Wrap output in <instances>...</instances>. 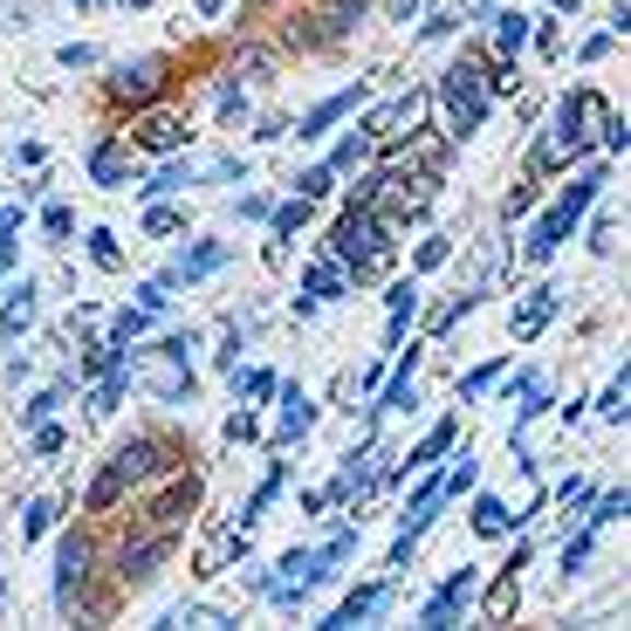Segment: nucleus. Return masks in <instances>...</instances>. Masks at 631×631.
I'll use <instances>...</instances> for the list:
<instances>
[{"label":"nucleus","instance_id":"47","mask_svg":"<svg viewBox=\"0 0 631 631\" xmlns=\"http://www.w3.org/2000/svg\"><path fill=\"white\" fill-rule=\"evenodd\" d=\"M28 433H35L28 446L42 453V460H48V453H62V446H69V433H62V425H56V419H42V425H28Z\"/></svg>","mask_w":631,"mask_h":631},{"label":"nucleus","instance_id":"60","mask_svg":"<svg viewBox=\"0 0 631 631\" xmlns=\"http://www.w3.org/2000/svg\"><path fill=\"white\" fill-rule=\"evenodd\" d=\"M406 14H419V0H392V21H406Z\"/></svg>","mask_w":631,"mask_h":631},{"label":"nucleus","instance_id":"14","mask_svg":"<svg viewBox=\"0 0 631 631\" xmlns=\"http://www.w3.org/2000/svg\"><path fill=\"white\" fill-rule=\"evenodd\" d=\"M557 309H563V289H557V282L528 289V295H522V309H515V323H509L515 343H536V337L549 330V316H557Z\"/></svg>","mask_w":631,"mask_h":631},{"label":"nucleus","instance_id":"3","mask_svg":"<svg viewBox=\"0 0 631 631\" xmlns=\"http://www.w3.org/2000/svg\"><path fill=\"white\" fill-rule=\"evenodd\" d=\"M481 56H488V48H474V56H460L453 69H440V83H433V104L446 110L440 131H446L453 144H467V138L488 124V110H494V96H488V83H481Z\"/></svg>","mask_w":631,"mask_h":631},{"label":"nucleus","instance_id":"12","mask_svg":"<svg viewBox=\"0 0 631 631\" xmlns=\"http://www.w3.org/2000/svg\"><path fill=\"white\" fill-rule=\"evenodd\" d=\"M364 96H371L364 83H350V90H337V96H323L316 110H302V117H295V144H316V138H330V124H343L350 110L364 104Z\"/></svg>","mask_w":631,"mask_h":631},{"label":"nucleus","instance_id":"25","mask_svg":"<svg viewBox=\"0 0 631 631\" xmlns=\"http://www.w3.org/2000/svg\"><path fill=\"white\" fill-rule=\"evenodd\" d=\"M124 392H131V371H110V377H96V392H90V419H110L117 406H124Z\"/></svg>","mask_w":631,"mask_h":631},{"label":"nucleus","instance_id":"38","mask_svg":"<svg viewBox=\"0 0 631 631\" xmlns=\"http://www.w3.org/2000/svg\"><path fill=\"white\" fill-rule=\"evenodd\" d=\"M624 515H631V494H618V488H611V494H591V515H584V522H591V528H604V522H624Z\"/></svg>","mask_w":631,"mask_h":631},{"label":"nucleus","instance_id":"10","mask_svg":"<svg viewBox=\"0 0 631 631\" xmlns=\"http://www.w3.org/2000/svg\"><path fill=\"white\" fill-rule=\"evenodd\" d=\"M522 570H528V542H515L509 563L494 570V584H488V597H481V624H509V618H515V604H522Z\"/></svg>","mask_w":631,"mask_h":631},{"label":"nucleus","instance_id":"4","mask_svg":"<svg viewBox=\"0 0 631 631\" xmlns=\"http://www.w3.org/2000/svg\"><path fill=\"white\" fill-rule=\"evenodd\" d=\"M398 247V226L377 213V207H343L337 234H330V255L337 261H364V255H392Z\"/></svg>","mask_w":631,"mask_h":631},{"label":"nucleus","instance_id":"36","mask_svg":"<svg viewBox=\"0 0 631 631\" xmlns=\"http://www.w3.org/2000/svg\"><path fill=\"white\" fill-rule=\"evenodd\" d=\"M144 323H151V309H117V316H110V343L131 350V343L144 337Z\"/></svg>","mask_w":631,"mask_h":631},{"label":"nucleus","instance_id":"42","mask_svg":"<svg viewBox=\"0 0 631 631\" xmlns=\"http://www.w3.org/2000/svg\"><path fill=\"white\" fill-rule=\"evenodd\" d=\"M274 385H282L274 371H241V398H247V406H268V398H274Z\"/></svg>","mask_w":631,"mask_h":631},{"label":"nucleus","instance_id":"30","mask_svg":"<svg viewBox=\"0 0 631 631\" xmlns=\"http://www.w3.org/2000/svg\"><path fill=\"white\" fill-rule=\"evenodd\" d=\"M597 557V528L584 522V528H576V536L563 542V576H584V563Z\"/></svg>","mask_w":631,"mask_h":631},{"label":"nucleus","instance_id":"57","mask_svg":"<svg viewBox=\"0 0 631 631\" xmlns=\"http://www.w3.org/2000/svg\"><path fill=\"white\" fill-rule=\"evenodd\" d=\"M241 104H247L241 83H226V90H220V117H241Z\"/></svg>","mask_w":631,"mask_h":631},{"label":"nucleus","instance_id":"39","mask_svg":"<svg viewBox=\"0 0 631 631\" xmlns=\"http://www.w3.org/2000/svg\"><path fill=\"white\" fill-rule=\"evenodd\" d=\"M330 192H337V172H330V165L295 172V199H330Z\"/></svg>","mask_w":631,"mask_h":631},{"label":"nucleus","instance_id":"1","mask_svg":"<svg viewBox=\"0 0 631 631\" xmlns=\"http://www.w3.org/2000/svg\"><path fill=\"white\" fill-rule=\"evenodd\" d=\"M611 124V104H604L597 90H576L557 104V117H549V131L536 138V151H528V179H549V172H570V159H584V151L597 144V131Z\"/></svg>","mask_w":631,"mask_h":631},{"label":"nucleus","instance_id":"9","mask_svg":"<svg viewBox=\"0 0 631 631\" xmlns=\"http://www.w3.org/2000/svg\"><path fill=\"white\" fill-rule=\"evenodd\" d=\"M474 591H481V570H474V563H460V570H453V576H446V584H440L433 597L419 604V624H425V631H440V624H453V618H467Z\"/></svg>","mask_w":631,"mask_h":631},{"label":"nucleus","instance_id":"55","mask_svg":"<svg viewBox=\"0 0 631 631\" xmlns=\"http://www.w3.org/2000/svg\"><path fill=\"white\" fill-rule=\"evenodd\" d=\"M611 42H618L611 28H604V35H591L584 48H576V62H604V56H611Z\"/></svg>","mask_w":631,"mask_h":631},{"label":"nucleus","instance_id":"24","mask_svg":"<svg viewBox=\"0 0 631 631\" xmlns=\"http://www.w3.org/2000/svg\"><path fill=\"white\" fill-rule=\"evenodd\" d=\"M474 536H488V542H501V536H509V528H515V515H509V501H501V494H474Z\"/></svg>","mask_w":631,"mask_h":631},{"label":"nucleus","instance_id":"59","mask_svg":"<svg viewBox=\"0 0 631 631\" xmlns=\"http://www.w3.org/2000/svg\"><path fill=\"white\" fill-rule=\"evenodd\" d=\"M192 8H199V21H220V14H226V0H192Z\"/></svg>","mask_w":631,"mask_h":631},{"label":"nucleus","instance_id":"61","mask_svg":"<svg viewBox=\"0 0 631 631\" xmlns=\"http://www.w3.org/2000/svg\"><path fill=\"white\" fill-rule=\"evenodd\" d=\"M124 8H151V0H124Z\"/></svg>","mask_w":631,"mask_h":631},{"label":"nucleus","instance_id":"52","mask_svg":"<svg viewBox=\"0 0 631 631\" xmlns=\"http://www.w3.org/2000/svg\"><path fill=\"white\" fill-rule=\"evenodd\" d=\"M56 62H62V69H90V62H96V48H90V42H62V48H56Z\"/></svg>","mask_w":631,"mask_h":631},{"label":"nucleus","instance_id":"16","mask_svg":"<svg viewBox=\"0 0 631 631\" xmlns=\"http://www.w3.org/2000/svg\"><path fill=\"white\" fill-rule=\"evenodd\" d=\"M494 21V28H488V56H522V48H528V28H536V14H522V8H494L488 14Z\"/></svg>","mask_w":631,"mask_h":631},{"label":"nucleus","instance_id":"62","mask_svg":"<svg viewBox=\"0 0 631 631\" xmlns=\"http://www.w3.org/2000/svg\"><path fill=\"white\" fill-rule=\"evenodd\" d=\"M557 8H576V0H557Z\"/></svg>","mask_w":631,"mask_h":631},{"label":"nucleus","instance_id":"49","mask_svg":"<svg viewBox=\"0 0 631 631\" xmlns=\"http://www.w3.org/2000/svg\"><path fill=\"white\" fill-rule=\"evenodd\" d=\"M144 234H186V213L179 207H151L144 213Z\"/></svg>","mask_w":631,"mask_h":631},{"label":"nucleus","instance_id":"15","mask_svg":"<svg viewBox=\"0 0 631 631\" xmlns=\"http://www.w3.org/2000/svg\"><path fill=\"white\" fill-rule=\"evenodd\" d=\"M453 440H460V419H440L433 433H425V440H419V446L406 453V460L392 467V481H406V474H425V467H440L446 453H453Z\"/></svg>","mask_w":631,"mask_h":631},{"label":"nucleus","instance_id":"17","mask_svg":"<svg viewBox=\"0 0 631 631\" xmlns=\"http://www.w3.org/2000/svg\"><path fill=\"white\" fill-rule=\"evenodd\" d=\"M576 234V220L563 213V207H549L536 226H528V241H522V261H549V255H557V247Z\"/></svg>","mask_w":631,"mask_h":631},{"label":"nucleus","instance_id":"56","mask_svg":"<svg viewBox=\"0 0 631 631\" xmlns=\"http://www.w3.org/2000/svg\"><path fill=\"white\" fill-rule=\"evenodd\" d=\"M234 213H241V220H268V199H261V192H241Z\"/></svg>","mask_w":631,"mask_h":631},{"label":"nucleus","instance_id":"44","mask_svg":"<svg viewBox=\"0 0 631 631\" xmlns=\"http://www.w3.org/2000/svg\"><path fill=\"white\" fill-rule=\"evenodd\" d=\"M536 186H542V179H522L509 199H501V220H528V213H536Z\"/></svg>","mask_w":631,"mask_h":631},{"label":"nucleus","instance_id":"31","mask_svg":"<svg viewBox=\"0 0 631 631\" xmlns=\"http://www.w3.org/2000/svg\"><path fill=\"white\" fill-rule=\"evenodd\" d=\"M186 186H192V165H159L138 192H144V199H165V192H186Z\"/></svg>","mask_w":631,"mask_h":631},{"label":"nucleus","instance_id":"27","mask_svg":"<svg viewBox=\"0 0 631 631\" xmlns=\"http://www.w3.org/2000/svg\"><path fill=\"white\" fill-rule=\"evenodd\" d=\"M274 494H282V467H268V481H261V488H255V494H247L241 509H234V522H241V528H255V522H261V509H268Z\"/></svg>","mask_w":631,"mask_h":631},{"label":"nucleus","instance_id":"20","mask_svg":"<svg viewBox=\"0 0 631 631\" xmlns=\"http://www.w3.org/2000/svg\"><path fill=\"white\" fill-rule=\"evenodd\" d=\"M385 309H392V323H385V350H398V343H406V323L419 316V282H412V274L385 289Z\"/></svg>","mask_w":631,"mask_h":631},{"label":"nucleus","instance_id":"43","mask_svg":"<svg viewBox=\"0 0 631 631\" xmlns=\"http://www.w3.org/2000/svg\"><path fill=\"white\" fill-rule=\"evenodd\" d=\"M528 42H536L542 56L557 62V56H563V28H557V14H536V28H528Z\"/></svg>","mask_w":631,"mask_h":631},{"label":"nucleus","instance_id":"26","mask_svg":"<svg viewBox=\"0 0 631 631\" xmlns=\"http://www.w3.org/2000/svg\"><path fill=\"white\" fill-rule=\"evenodd\" d=\"M364 159H371V131L358 124V131H350V138H337V151H330V159H323V165H330L337 179H343V172H358Z\"/></svg>","mask_w":631,"mask_h":631},{"label":"nucleus","instance_id":"8","mask_svg":"<svg viewBox=\"0 0 631 631\" xmlns=\"http://www.w3.org/2000/svg\"><path fill=\"white\" fill-rule=\"evenodd\" d=\"M199 509V474L192 467H179V474H165V488L144 501V515H138V528H186V515Z\"/></svg>","mask_w":631,"mask_h":631},{"label":"nucleus","instance_id":"18","mask_svg":"<svg viewBox=\"0 0 631 631\" xmlns=\"http://www.w3.org/2000/svg\"><path fill=\"white\" fill-rule=\"evenodd\" d=\"M385 604H392V584H358V591H350V597H343V604H337V611L323 618V624H330V631H350V624L377 618V611H385Z\"/></svg>","mask_w":631,"mask_h":631},{"label":"nucleus","instance_id":"58","mask_svg":"<svg viewBox=\"0 0 631 631\" xmlns=\"http://www.w3.org/2000/svg\"><path fill=\"white\" fill-rule=\"evenodd\" d=\"M21 234V207H0V241H14Z\"/></svg>","mask_w":631,"mask_h":631},{"label":"nucleus","instance_id":"34","mask_svg":"<svg viewBox=\"0 0 631 631\" xmlns=\"http://www.w3.org/2000/svg\"><path fill=\"white\" fill-rule=\"evenodd\" d=\"M69 398V385H42L28 406H21V425H42V419H56V406Z\"/></svg>","mask_w":631,"mask_h":631},{"label":"nucleus","instance_id":"28","mask_svg":"<svg viewBox=\"0 0 631 631\" xmlns=\"http://www.w3.org/2000/svg\"><path fill=\"white\" fill-rule=\"evenodd\" d=\"M302 289L323 302V295H343V289H350V274H343V261H316L309 274H302Z\"/></svg>","mask_w":631,"mask_h":631},{"label":"nucleus","instance_id":"21","mask_svg":"<svg viewBox=\"0 0 631 631\" xmlns=\"http://www.w3.org/2000/svg\"><path fill=\"white\" fill-rule=\"evenodd\" d=\"M28 323H35V282H14L8 302H0V343H14Z\"/></svg>","mask_w":631,"mask_h":631},{"label":"nucleus","instance_id":"11","mask_svg":"<svg viewBox=\"0 0 631 631\" xmlns=\"http://www.w3.org/2000/svg\"><path fill=\"white\" fill-rule=\"evenodd\" d=\"M165 75H172L165 56H138V62H124L110 75V96H117V104H151V96L165 90Z\"/></svg>","mask_w":631,"mask_h":631},{"label":"nucleus","instance_id":"19","mask_svg":"<svg viewBox=\"0 0 631 631\" xmlns=\"http://www.w3.org/2000/svg\"><path fill=\"white\" fill-rule=\"evenodd\" d=\"M226 268V241H192L179 261L165 268V282H207V274H220Z\"/></svg>","mask_w":631,"mask_h":631},{"label":"nucleus","instance_id":"41","mask_svg":"<svg viewBox=\"0 0 631 631\" xmlns=\"http://www.w3.org/2000/svg\"><path fill=\"white\" fill-rule=\"evenodd\" d=\"M192 350H199V337H192V330H179V337H165V343H151V358H165L172 371H186V358H192Z\"/></svg>","mask_w":631,"mask_h":631},{"label":"nucleus","instance_id":"54","mask_svg":"<svg viewBox=\"0 0 631 631\" xmlns=\"http://www.w3.org/2000/svg\"><path fill=\"white\" fill-rule=\"evenodd\" d=\"M584 234H591V247H597V255H611V234H618V226H611V213H591V226H584Z\"/></svg>","mask_w":631,"mask_h":631},{"label":"nucleus","instance_id":"5","mask_svg":"<svg viewBox=\"0 0 631 631\" xmlns=\"http://www.w3.org/2000/svg\"><path fill=\"white\" fill-rule=\"evenodd\" d=\"M90 570H96V549H90V536H62V549H56V611H62V618H75V611H83Z\"/></svg>","mask_w":631,"mask_h":631},{"label":"nucleus","instance_id":"53","mask_svg":"<svg viewBox=\"0 0 631 631\" xmlns=\"http://www.w3.org/2000/svg\"><path fill=\"white\" fill-rule=\"evenodd\" d=\"M165 289H172V282H165V274H159V282H138V309H151V316H159V309H165V302H172Z\"/></svg>","mask_w":631,"mask_h":631},{"label":"nucleus","instance_id":"13","mask_svg":"<svg viewBox=\"0 0 631 631\" xmlns=\"http://www.w3.org/2000/svg\"><path fill=\"white\" fill-rule=\"evenodd\" d=\"M274 398H282V419H274V453H282V446H295V440H309L316 398L302 392V385H274Z\"/></svg>","mask_w":631,"mask_h":631},{"label":"nucleus","instance_id":"40","mask_svg":"<svg viewBox=\"0 0 631 631\" xmlns=\"http://www.w3.org/2000/svg\"><path fill=\"white\" fill-rule=\"evenodd\" d=\"M83 241H90V261H96V268H124V247H117L110 226H90Z\"/></svg>","mask_w":631,"mask_h":631},{"label":"nucleus","instance_id":"46","mask_svg":"<svg viewBox=\"0 0 631 631\" xmlns=\"http://www.w3.org/2000/svg\"><path fill=\"white\" fill-rule=\"evenodd\" d=\"M42 234H48V241H69V234H75V213L62 207V199H56V207H42Z\"/></svg>","mask_w":631,"mask_h":631},{"label":"nucleus","instance_id":"32","mask_svg":"<svg viewBox=\"0 0 631 631\" xmlns=\"http://www.w3.org/2000/svg\"><path fill=\"white\" fill-rule=\"evenodd\" d=\"M624 412H631V377L618 371L611 385H604V398H597V419H611V425H624Z\"/></svg>","mask_w":631,"mask_h":631},{"label":"nucleus","instance_id":"6","mask_svg":"<svg viewBox=\"0 0 631 631\" xmlns=\"http://www.w3.org/2000/svg\"><path fill=\"white\" fill-rule=\"evenodd\" d=\"M186 138H192V124L172 104H138L131 131H124V144H138V151H186Z\"/></svg>","mask_w":631,"mask_h":631},{"label":"nucleus","instance_id":"7","mask_svg":"<svg viewBox=\"0 0 631 631\" xmlns=\"http://www.w3.org/2000/svg\"><path fill=\"white\" fill-rule=\"evenodd\" d=\"M172 549H179V528H144L138 542H124V549H117V584H124V591L151 584V576H159V563L172 557Z\"/></svg>","mask_w":631,"mask_h":631},{"label":"nucleus","instance_id":"48","mask_svg":"<svg viewBox=\"0 0 631 631\" xmlns=\"http://www.w3.org/2000/svg\"><path fill=\"white\" fill-rule=\"evenodd\" d=\"M494 377H501V358H488V364H474V371L460 377V398H481V392L494 385Z\"/></svg>","mask_w":631,"mask_h":631},{"label":"nucleus","instance_id":"50","mask_svg":"<svg viewBox=\"0 0 631 631\" xmlns=\"http://www.w3.org/2000/svg\"><path fill=\"white\" fill-rule=\"evenodd\" d=\"M557 501H563V515H584V509H591V481H563Z\"/></svg>","mask_w":631,"mask_h":631},{"label":"nucleus","instance_id":"45","mask_svg":"<svg viewBox=\"0 0 631 631\" xmlns=\"http://www.w3.org/2000/svg\"><path fill=\"white\" fill-rule=\"evenodd\" d=\"M124 364V350L117 343H90V358H83V377H110Z\"/></svg>","mask_w":631,"mask_h":631},{"label":"nucleus","instance_id":"51","mask_svg":"<svg viewBox=\"0 0 631 631\" xmlns=\"http://www.w3.org/2000/svg\"><path fill=\"white\" fill-rule=\"evenodd\" d=\"M226 440H234V446H241V440H261V419H255V412L241 406L234 419H226Z\"/></svg>","mask_w":631,"mask_h":631},{"label":"nucleus","instance_id":"33","mask_svg":"<svg viewBox=\"0 0 631 631\" xmlns=\"http://www.w3.org/2000/svg\"><path fill=\"white\" fill-rule=\"evenodd\" d=\"M56 515H62V501H28V515H21V542H42L48 528H56Z\"/></svg>","mask_w":631,"mask_h":631},{"label":"nucleus","instance_id":"29","mask_svg":"<svg viewBox=\"0 0 631 631\" xmlns=\"http://www.w3.org/2000/svg\"><path fill=\"white\" fill-rule=\"evenodd\" d=\"M474 481H481V467H474V453H460V460L440 474V494H446V501H460V494H474Z\"/></svg>","mask_w":631,"mask_h":631},{"label":"nucleus","instance_id":"35","mask_svg":"<svg viewBox=\"0 0 631 631\" xmlns=\"http://www.w3.org/2000/svg\"><path fill=\"white\" fill-rule=\"evenodd\" d=\"M446 261H453V234H425V241H419V255H412L419 274H433V268H446Z\"/></svg>","mask_w":631,"mask_h":631},{"label":"nucleus","instance_id":"22","mask_svg":"<svg viewBox=\"0 0 631 631\" xmlns=\"http://www.w3.org/2000/svg\"><path fill=\"white\" fill-rule=\"evenodd\" d=\"M597 192H604V165H584V172H576V179H570V192L557 199V207L576 220V226H584V213L597 207Z\"/></svg>","mask_w":631,"mask_h":631},{"label":"nucleus","instance_id":"37","mask_svg":"<svg viewBox=\"0 0 631 631\" xmlns=\"http://www.w3.org/2000/svg\"><path fill=\"white\" fill-rule=\"evenodd\" d=\"M309 207H316V199H289V207H268V226H274V234H302V226H309Z\"/></svg>","mask_w":631,"mask_h":631},{"label":"nucleus","instance_id":"23","mask_svg":"<svg viewBox=\"0 0 631 631\" xmlns=\"http://www.w3.org/2000/svg\"><path fill=\"white\" fill-rule=\"evenodd\" d=\"M90 179L110 186V192L131 186V151H124V144H96V151H90Z\"/></svg>","mask_w":631,"mask_h":631},{"label":"nucleus","instance_id":"2","mask_svg":"<svg viewBox=\"0 0 631 631\" xmlns=\"http://www.w3.org/2000/svg\"><path fill=\"white\" fill-rule=\"evenodd\" d=\"M179 460H186V453L172 446L165 433H138V440H124V446L110 453V460H104V474L90 481L83 509H90V515H110V509H117V501L131 494L138 481H159V474H179Z\"/></svg>","mask_w":631,"mask_h":631}]
</instances>
